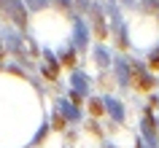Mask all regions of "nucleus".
Listing matches in <instances>:
<instances>
[{
  "label": "nucleus",
  "instance_id": "f03ea898",
  "mask_svg": "<svg viewBox=\"0 0 159 148\" xmlns=\"http://www.w3.org/2000/svg\"><path fill=\"white\" fill-rule=\"evenodd\" d=\"M129 75H132V86L138 92H151L154 89V78L148 73H143V67L138 62H129Z\"/></svg>",
  "mask_w": 159,
  "mask_h": 148
},
{
  "label": "nucleus",
  "instance_id": "39448f33",
  "mask_svg": "<svg viewBox=\"0 0 159 148\" xmlns=\"http://www.w3.org/2000/svg\"><path fill=\"white\" fill-rule=\"evenodd\" d=\"M51 127H54V129H57V132H62V129H65V116L54 113V119H51Z\"/></svg>",
  "mask_w": 159,
  "mask_h": 148
},
{
  "label": "nucleus",
  "instance_id": "0eeeda50",
  "mask_svg": "<svg viewBox=\"0 0 159 148\" xmlns=\"http://www.w3.org/2000/svg\"><path fill=\"white\" fill-rule=\"evenodd\" d=\"M62 62H65V67H73V62H75V54H73V51H67L65 57H62Z\"/></svg>",
  "mask_w": 159,
  "mask_h": 148
},
{
  "label": "nucleus",
  "instance_id": "7ed1b4c3",
  "mask_svg": "<svg viewBox=\"0 0 159 148\" xmlns=\"http://www.w3.org/2000/svg\"><path fill=\"white\" fill-rule=\"evenodd\" d=\"M89 113H92V116H102V113H105V108H102L100 100H92V102H89Z\"/></svg>",
  "mask_w": 159,
  "mask_h": 148
},
{
  "label": "nucleus",
  "instance_id": "1a4fd4ad",
  "mask_svg": "<svg viewBox=\"0 0 159 148\" xmlns=\"http://www.w3.org/2000/svg\"><path fill=\"white\" fill-rule=\"evenodd\" d=\"M138 148H140V146H138Z\"/></svg>",
  "mask_w": 159,
  "mask_h": 148
},
{
  "label": "nucleus",
  "instance_id": "f257e3e1",
  "mask_svg": "<svg viewBox=\"0 0 159 148\" xmlns=\"http://www.w3.org/2000/svg\"><path fill=\"white\" fill-rule=\"evenodd\" d=\"M0 16L8 19L16 27H27V14H25L22 0H0Z\"/></svg>",
  "mask_w": 159,
  "mask_h": 148
},
{
  "label": "nucleus",
  "instance_id": "423d86ee",
  "mask_svg": "<svg viewBox=\"0 0 159 148\" xmlns=\"http://www.w3.org/2000/svg\"><path fill=\"white\" fill-rule=\"evenodd\" d=\"M148 67H151V70H159V49L151 51V57H148Z\"/></svg>",
  "mask_w": 159,
  "mask_h": 148
},
{
  "label": "nucleus",
  "instance_id": "20e7f679",
  "mask_svg": "<svg viewBox=\"0 0 159 148\" xmlns=\"http://www.w3.org/2000/svg\"><path fill=\"white\" fill-rule=\"evenodd\" d=\"M94 33H97V38H100V41L105 38V22H102V16L94 19Z\"/></svg>",
  "mask_w": 159,
  "mask_h": 148
},
{
  "label": "nucleus",
  "instance_id": "6e6552de",
  "mask_svg": "<svg viewBox=\"0 0 159 148\" xmlns=\"http://www.w3.org/2000/svg\"><path fill=\"white\" fill-rule=\"evenodd\" d=\"M30 3H33V6H38V8L43 6V0H30Z\"/></svg>",
  "mask_w": 159,
  "mask_h": 148
}]
</instances>
